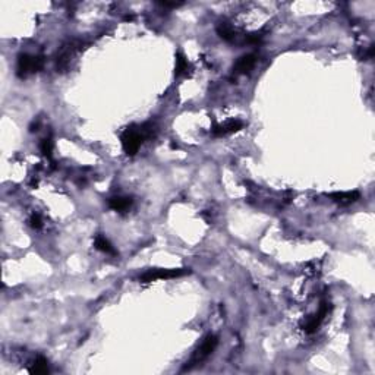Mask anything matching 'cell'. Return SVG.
I'll list each match as a JSON object with an SVG mask.
<instances>
[{"label": "cell", "mask_w": 375, "mask_h": 375, "mask_svg": "<svg viewBox=\"0 0 375 375\" xmlns=\"http://www.w3.org/2000/svg\"><path fill=\"white\" fill-rule=\"evenodd\" d=\"M217 344H219V337L214 336V334H208L204 340H203V343L195 349L192 358H191V360L185 365L183 371H189V369H192L194 366H197V365H200L201 362H204L205 359L208 358V356L214 352V349L217 347Z\"/></svg>", "instance_id": "1"}, {"label": "cell", "mask_w": 375, "mask_h": 375, "mask_svg": "<svg viewBox=\"0 0 375 375\" xmlns=\"http://www.w3.org/2000/svg\"><path fill=\"white\" fill-rule=\"evenodd\" d=\"M144 139H147L145 135H144V131L142 128H135V126H131V128H126L120 137V141H122V147H123V151L128 154V155H135L138 153V150L141 148Z\"/></svg>", "instance_id": "2"}, {"label": "cell", "mask_w": 375, "mask_h": 375, "mask_svg": "<svg viewBox=\"0 0 375 375\" xmlns=\"http://www.w3.org/2000/svg\"><path fill=\"white\" fill-rule=\"evenodd\" d=\"M44 66V59L41 56H30V54H19L18 56L17 75L19 78H25L30 73L40 72Z\"/></svg>", "instance_id": "3"}, {"label": "cell", "mask_w": 375, "mask_h": 375, "mask_svg": "<svg viewBox=\"0 0 375 375\" xmlns=\"http://www.w3.org/2000/svg\"><path fill=\"white\" fill-rule=\"evenodd\" d=\"M186 273H189L185 268H155V270H148L139 277L141 283H153L155 280H169V278H176L182 277Z\"/></svg>", "instance_id": "4"}, {"label": "cell", "mask_w": 375, "mask_h": 375, "mask_svg": "<svg viewBox=\"0 0 375 375\" xmlns=\"http://www.w3.org/2000/svg\"><path fill=\"white\" fill-rule=\"evenodd\" d=\"M81 49V44H78L76 41H69L66 44H63L60 47V50L57 51L56 56V68L57 72H65L69 68L72 57L76 54V51Z\"/></svg>", "instance_id": "5"}, {"label": "cell", "mask_w": 375, "mask_h": 375, "mask_svg": "<svg viewBox=\"0 0 375 375\" xmlns=\"http://www.w3.org/2000/svg\"><path fill=\"white\" fill-rule=\"evenodd\" d=\"M243 128V123L240 120H227L226 123L223 125H216L213 129H211V134L214 137H226V135H230V134H235Z\"/></svg>", "instance_id": "6"}, {"label": "cell", "mask_w": 375, "mask_h": 375, "mask_svg": "<svg viewBox=\"0 0 375 375\" xmlns=\"http://www.w3.org/2000/svg\"><path fill=\"white\" fill-rule=\"evenodd\" d=\"M256 62V56L252 54V53H248V54H243L240 56L236 63L233 65V73L235 75H243V73H248L251 72L252 68L255 66Z\"/></svg>", "instance_id": "7"}, {"label": "cell", "mask_w": 375, "mask_h": 375, "mask_svg": "<svg viewBox=\"0 0 375 375\" xmlns=\"http://www.w3.org/2000/svg\"><path fill=\"white\" fill-rule=\"evenodd\" d=\"M328 314V304H325V302H323L321 304V307H320V309H318V312L315 314V315H312V318L308 321L307 324L304 325V330H305V333H308V334H312V333H315L318 328H320V325H321V323L324 321V318H325V315Z\"/></svg>", "instance_id": "8"}, {"label": "cell", "mask_w": 375, "mask_h": 375, "mask_svg": "<svg viewBox=\"0 0 375 375\" xmlns=\"http://www.w3.org/2000/svg\"><path fill=\"white\" fill-rule=\"evenodd\" d=\"M330 198L340 205H349L356 203L360 198V194L358 191H347V192H334L330 195Z\"/></svg>", "instance_id": "9"}, {"label": "cell", "mask_w": 375, "mask_h": 375, "mask_svg": "<svg viewBox=\"0 0 375 375\" xmlns=\"http://www.w3.org/2000/svg\"><path fill=\"white\" fill-rule=\"evenodd\" d=\"M94 245H96V248H97L99 251H102V252L107 254V255H116V254H118L116 249H115V246L110 243V240L106 238V236H103L102 233L96 235V238H94Z\"/></svg>", "instance_id": "10"}, {"label": "cell", "mask_w": 375, "mask_h": 375, "mask_svg": "<svg viewBox=\"0 0 375 375\" xmlns=\"http://www.w3.org/2000/svg\"><path fill=\"white\" fill-rule=\"evenodd\" d=\"M132 205V200L128 197H113L109 200V207L118 213H125Z\"/></svg>", "instance_id": "11"}, {"label": "cell", "mask_w": 375, "mask_h": 375, "mask_svg": "<svg viewBox=\"0 0 375 375\" xmlns=\"http://www.w3.org/2000/svg\"><path fill=\"white\" fill-rule=\"evenodd\" d=\"M216 31H217L219 37L223 38L224 41H233V40H235V30H233V27H232L229 22H226V21L219 22Z\"/></svg>", "instance_id": "12"}, {"label": "cell", "mask_w": 375, "mask_h": 375, "mask_svg": "<svg viewBox=\"0 0 375 375\" xmlns=\"http://www.w3.org/2000/svg\"><path fill=\"white\" fill-rule=\"evenodd\" d=\"M28 372L33 375L49 374V365H47V360L43 358V356H38V358L35 359L34 362L31 363V366L28 368Z\"/></svg>", "instance_id": "13"}, {"label": "cell", "mask_w": 375, "mask_h": 375, "mask_svg": "<svg viewBox=\"0 0 375 375\" xmlns=\"http://www.w3.org/2000/svg\"><path fill=\"white\" fill-rule=\"evenodd\" d=\"M188 69H189V62L185 57V54L182 51L176 53V68H174V75L176 76H182L188 73Z\"/></svg>", "instance_id": "14"}, {"label": "cell", "mask_w": 375, "mask_h": 375, "mask_svg": "<svg viewBox=\"0 0 375 375\" xmlns=\"http://www.w3.org/2000/svg\"><path fill=\"white\" fill-rule=\"evenodd\" d=\"M40 150H41L43 155H46L47 158H51V155H53V139L50 137L44 138L41 141V144H40Z\"/></svg>", "instance_id": "15"}, {"label": "cell", "mask_w": 375, "mask_h": 375, "mask_svg": "<svg viewBox=\"0 0 375 375\" xmlns=\"http://www.w3.org/2000/svg\"><path fill=\"white\" fill-rule=\"evenodd\" d=\"M30 226L35 229V230H38V229H41L43 227V220H41V217L38 216V214H33L31 217H30Z\"/></svg>", "instance_id": "16"}, {"label": "cell", "mask_w": 375, "mask_h": 375, "mask_svg": "<svg viewBox=\"0 0 375 375\" xmlns=\"http://www.w3.org/2000/svg\"><path fill=\"white\" fill-rule=\"evenodd\" d=\"M261 38H262V35L258 34V33H254V34H249L246 37V43H249V44H256V43L261 41Z\"/></svg>", "instance_id": "17"}, {"label": "cell", "mask_w": 375, "mask_h": 375, "mask_svg": "<svg viewBox=\"0 0 375 375\" xmlns=\"http://www.w3.org/2000/svg\"><path fill=\"white\" fill-rule=\"evenodd\" d=\"M163 8H179V6H182V3H169V2H163V3H160Z\"/></svg>", "instance_id": "18"}]
</instances>
